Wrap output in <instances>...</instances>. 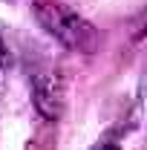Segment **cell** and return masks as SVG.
I'll use <instances>...</instances> for the list:
<instances>
[{
    "label": "cell",
    "mask_w": 147,
    "mask_h": 150,
    "mask_svg": "<svg viewBox=\"0 0 147 150\" xmlns=\"http://www.w3.org/2000/svg\"><path fill=\"white\" fill-rule=\"evenodd\" d=\"M37 20L43 23V29L52 38H58L64 46H69L75 52H95L98 46V32L90 20H84L78 12L66 9L64 3H52V0H40L35 6Z\"/></svg>",
    "instance_id": "cell-1"
},
{
    "label": "cell",
    "mask_w": 147,
    "mask_h": 150,
    "mask_svg": "<svg viewBox=\"0 0 147 150\" xmlns=\"http://www.w3.org/2000/svg\"><path fill=\"white\" fill-rule=\"evenodd\" d=\"M37 107H40V112H46V101H52V110L58 112V90L52 81H46V78H40L37 81Z\"/></svg>",
    "instance_id": "cell-2"
},
{
    "label": "cell",
    "mask_w": 147,
    "mask_h": 150,
    "mask_svg": "<svg viewBox=\"0 0 147 150\" xmlns=\"http://www.w3.org/2000/svg\"><path fill=\"white\" fill-rule=\"evenodd\" d=\"M95 150H118V147H115V144H98Z\"/></svg>",
    "instance_id": "cell-3"
}]
</instances>
